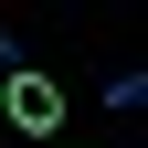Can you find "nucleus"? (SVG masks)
<instances>
[{
  "label": "nucleus",
  "mask_w": 148,
  "mask_h": 148,
  "mask_svg": "<svg viewBox=\"0 0 148 148\" xmlns=\"http://www.w3.org/2000/svg\"><path fill=\"white\" fill-rule=\"evenodd\" d=\"M0 106H11V127H21V138H53V127H64V95H53V74H21V64H11Z\"/></svg>",
  "instance_id": "nucleus-1"
},
{
  "label": "nucleus",
  "mask_w": 148,
  "mask_h": 148,
  "mask_svg": "<svg viewBox=\"0 0 148 148\" xmlns=\"http://www.w3.org/2000/svg\"><path fill=\"white\" fill-rule=\"evenodd\" d=\"M0 85H11V42H0Z\"/></svg>",
  "instance_id": "nucleus-2"
}]
</instances>
